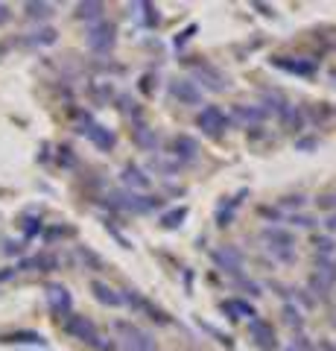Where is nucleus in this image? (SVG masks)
<instances>
[{
  "label": "nucleus",
  "instance_id": "36",
  "mask_svg": "<svg viewBox=\"0 0 336 351\" xmlns=\"http://www.w3.org/2000/svg\"><path fill=\"white\" fill-rule=\"evenodd\" d=\"M234 281V287H240V290H246L252 299H257V295H263L260 293V284L257 281H252V278H246V276H237V278H231Z\"/></svg>",
  "mask_w": 336,
  "mask_h": 351
},
{
  "label": "nucleus",
  "instance_id": "43",
  "mask_svg": "<svg viewBox=\"0 0 336 351\" xmlns=\"http://www.w3.org/2000/svg\"><path fill=\"white\" fill-rule=\"evenodd\" d=\"M155 88H158V76H153V73L140 76V91L144 94H155Z\"/></svg>",
  "mask_w": 336,
  "mask_h": 351
},
{
  "label": "nucleus",
  "instance_id": "41",
  "mask_svg": "<svg viewBox=\"0 0 336 351\" xmlns=\"http://www.w3.org/2000/svg\"><path fill=\"white\" fill-rule=\"evenodd\" d=\"M3 255H6V258L24 255V243H21V240H3Z\"/></svg>",
  "mask_w": 336,
  "mask_h": 351
},
{
  "label": "nucleus",
  "instance_id": "37",
  "mask_svg": "<svg viewBox=\"0 0 336 351\" xmlns=\"http://www.w3.org/2000/svg\"><path fill=\"white\" fill-rule=\"evenodd\" d=\"M287 223H289V226H296V228H313V226L319 223V219H316V217H310V214L296 211V214H289V217H287Z\"/></svg>",
  "mask_w": 336,
  "mask_h": 351
},
{
  "label": "nucleus",
  "instance_id": "6",
  "mask_svg": "<svg viewBox=\"0 0 336 351\" xmlns=\"http://www.w3.org/2000/svg\"><path fill=\"white\" fill-rule=\"evenodd\" d=\"M196 126H199L208 138H222L225 129L231 126V120H229V114H225L220 106H205L202 112L196 114Z\"/></svg>",
  "mask_w": 336,
  "mask_h": 351
},
{
  "label": "nucleus",
  "instance_id": "47",
  "mask_svg": "<svg viewBox=\"0 0 336 351\" xmlns=\"http://www.w3.org/2000/svg\"><path fill=\"white\" fill-rule=\"evenodd\" d=\"M15 276H18L15 267H3V269H0V281H12Z\"/></svg>",
  "mask_w": 336,
  "mask_h": 351
},
{
  "label": "nucleus",
  "instance_id": "18",
  "mask_svg": "<svg viewBox=\"0 0 336 351\" xmlns=\"http://www.w3.org/2000/svg\"><path fill=\"white\" fill-rule=\"evenodd\" d=\"M246 196H248V191L243 188V191H237L234 196H229V199H225L220 208H216V226H220V228H229V226L234 223V217H237V208L243 205Z\"/></svg>",
  "mask_w": 336,
  "mask_h": 351
},
{
  "label": "nucleus",
  "instance_id": "50",
  "mask_svg": "<svg viewBox=\"0 0 336 351\" xmlns=\"http://www.w3.org/2000/svg\"><path fill=\"white\" fill-rule=\"evenodd\" d=\"M284 351H298V348H292V346H289V348H284Z\"/></svg>",
  "mask_w": 336,
  "mask_h": 351
},
{
  "label": "nucleus",
  "instance_id": "46",
  "mask_svg": "<svg viewBox=\"0 0 336 351\" xmlns=\"http://www.w3.org/2000/svg\"><path fill=\"white\" fill-rule=\"evenodd\" d=\"M9 21H12V9H9L6 3H0V27H6Z\"/></svg>",
  "mask_w": 336,
  "mask_h": 351
},
{
  "label": "nucleus",
  "instance_id": "45",
  "mask_svg": "<svg viewBox=\"0 0 336 351\" xmlns=\"http://www.w3.org/2000/svg\"><path fill=\"white\" fill-rule=\"evenodd\" d=\"M196 29H199L196 24H190V27H184V29L179 32V36H176V38H172V44H176V47H181V44H188V41L193 38V32H196Z\"/></svg>",
  "mask_w": 336,
  "mask_h": 351
},
{
  "label": "nucleus",
  "instance_id": "17",
  "mask_svg": "<svg viewBox=\"0 0 336 351\" xmlns=\"http://www.w3.org/2000/svg\"><path fill=\"white\" fill-rule=\"evenodd\" d=\"M15 269H21V272H53V269H59V258L53 255V252H38V255H32V258H24Z\"/></svg>",
  "mask_w": 336,
  "mask_h": 351
},
{
  "label": "nucleus",
  "instance_id": "21",
  "mask_svg": "<svg viewBox=\"0 0 336 351\" xmlns=\"http://www.w3.org/2000/svg\"><path fill=\"white\" fill-rule=\"evenodd\" d=\"M91 293H94V299L100 302L103 307H120L123 304V299H120V293H117L114 287H108L105 281H91Z\"/></svg>",
  "mask_w": 336,
  "mask_h": 351
},
{
  "label": "nucleus",
  "instance_id": "1",
  "mask_svg": "<svg viewBox=\"0 0 336 351\" xmlns=\"http://www.w3.org/2000/svg\"><path fill=\"white\" fill-rule=\"evenodd\" d=\"M64 334L73 337V339H79V343L85 346H91L94 351H117V343L112 337H103L100 334V328L94 325V319H88V316H82V313H70V316H64Z\"/></svg>",
  "mask_w": 336,
  "mask_h": 351
},
{
  "label": "nucleus",
  "instance_id": "40",
  "mask_svg": "<svg viewBox=\"0 0 336 351\" xmlns=\"http://www.w3.org/2000/svg\"><path fill=\"white\" fill-rule=\"evenodd\" d=\"M305 196H301V193H296V196H284V199H281L278 202V208H289V211L292 214H296V211H301V208H305Z\"/></svg>",
  "mask_w": 336,
  "mask_h": 351
},
{
  "label": "nucleus",
  "instance_id": "5",
  "mask_svg": "<svg viewBox=\"0 0 336 351\" xmlns=\"http://www.w3.org/2000/svg\"><path fill=\"white\" fill-rule=\"evenodd\" d=\"M85 44H88V50L96 53V56H108L117 44V27L105 18L96 21V24H91L88 32H85Z\"/></svg>",
  "mask_w": 336,
  "mask_h": 351
},
{
  "label": "nucleus",
  "instance_id": "9",
  "mask_svg": "<svg viewBox=\"0 0 336 351\" xmlns=\"http://www.w3.org/2000/svg\"><path fill=\"white\" fill-rule=\"evenodd\" d=\"M248 337H252V343L257 346V351H275L278 348V337H275L272 322L260 319V316L248 322Z\"/></svg>",
  "mask_w": 336,
  "mask_h": 351
},
{
  "label": "nucleus",
  "instance_id": "7",
  "mask_svg": "<svg viewBox=\"0 0 336 351\" xmlns=\"http://www.w3.org/2000/svg\"><path fill=\"white\" fill-rule=\"evenodd\" d=\"M211 261L216 263V269L225 272V276H231V278L243 276L246 258H243V252L237 249V246H220V249H214L211 252Z\"/></svg>",
  "mask_w": 336,
  "mask_h": 351
},
{
  "label": "nucleus",
  "instance_id": "48",
  "mask_svg": "<svg viewBox=\"0 0 336 351\" xmlns=\"http://www.w3.org/2000/svg\"><path fill=\"white\" fill-rule=\"evenodd\" d=\"M316 144H319L316 138H301V141H298V149H313Z\"/></svg>",
  "mask_w": 336,
  "mask_h": 351
},
{
  "label": "nucleus",
  "instance_id": "26",
  "mask_svg": "<svg viewBox=\"0 0 336 351\" xmlns=\"http://www.w3.org/2000/svg\"><path fill=\"white\" fill-rule=\"evenodd\" d=\"M24 15L29 21H47L56 15V6L53 3H41V0H29V3H24Z\"/></svg>",
  "mask_w": 336,
  "mask_h": 351
},
{
  "label": "nucleus",
  "instance_id": "4",
  "mask_svg": "<svg viewBox=\"0 0 336 351\" xmlns=\"http://www.w3.org/2000/svg\"><path fill=\"white\" fill-rule=\"evenodd\" d=\"M77 132L88 138L100 152H112L117 147V135H114V132L108 126H103V123H96L88 112H79V129Z\"/></svg>",
  "mask_w": 336,
  "mask_h": 351
},
{
  "label": "nucleus",
  "instance_id": "14",
  "mask_svg": "<svg viewBox=\"0 0 336 351\" xmlns=\"http://www.w3.org/2000/svg\"><path fill=\"white\" fill-rule=\"evenodd\" d=\"M170 94L176 97L181 106H199L202 103V88L193 80H172L170 82Z\"/></svg>",
  "mask_w": 336,
  "mask_h": 351
},
{
  "label": "nucleus",
  "instance_id": "44",
  "mask_svg": "<svg viewBox=\"0 0 336 351\" xmlns=\"http://www.w3.org/2000/svg\"><path fill=\"white\" fill-rule=\"evenodd\" d=\"M199 328H202V331H208L211 337H216V339H220V343H222V346H229V348H231V337H229V334L216 331V328H214V325H205V322H199Z\"/></svg>",
  "mask_w": 336,
  "mask_h": 351
},
{
  "label": "nucleus",
  "instance_id": "49",
  "mask_svg": "<svg viewBox=\"0 0 336 351\" xmlns=\"http://www.w3.org/2000/svg\"><path fill=\"white\" fill-rule=\"evenodd\" d=\"M324 228H328V234H336V214H331L324 219Z\"/></svg>",
  "mask_w": 336,
  "mask_h": 351
},
{
  "label": "nucleus",
  "instance_id": "12",
  "mask_svg": "<svg viewBox=\"0 0 336 351\" xmlns=\"http://www.w3.org/2000/svg\"><path fill=\"white\" fill-rule=\"evenodd\" d=\"M170 149H172V158L181 164H193L199 158V141L190 135H176L170 141Z\"/></svg>",
  "mask_w": 336,
  "mask_h": 351
},
{
  "label": "nucleus",
  "instance_id": "29",
  "mask_svg": "<svg viewBox=\"0 0 336 351\" xmlns=\"http://www.w3.org/2000/svg\"><path fill=\"white\" fill-rule=\"evenodd\" d=\"M41 232H44L41 217H36V214H24V217H21V234H24V240H36Z\"/></svg>",
  "mask_w": 336,
  "mask_h": 351
},
{
  "label": "nucleus",
  "instance_id": "35",
  "mask_svg": "<svg viewBox=\"0 0 336 351\" xmlns=\"http://www.w3.org/2000/svg\"><path fill=\"white\" fill-rule=\"evenodd\" d=\"M73 234H77V228H73V226H50L44 232V240H47V243H56V240L73 237Z\"/></svg>",
  "mask_w": 336,
  "mask_h": 351
},
{
  "label": "nucleus",
  "instance_id": "8",
  "mask_svg": "<svg viewBox=\"0 0 336 351\" xmlns=\"http://www.w3.org/2000/svg\"><path fill=\"white\" fill-rule=\"evenodd\" d=\"M44 295H47V307H50L53 316L64 319V316L73 313V295H70V290L64 287V284H47Z\"/></svg>",
  "mask_w": 336,
  "mask_h": 351
},
{
  "label": "nucleus",
  "instance_id": "27",
  "mask_svg": "<svg viewBox=\"0 0 336 351\" xmlns=\"http://www.w3.org/2000/svg\"><path fill=\"white\" fill-rule=\"evenodd\" d=\"M56 38H59V32L53 27H38L36 32L27 36V44L29 47H50V44H56Z\"/></svg>",
  "mask_w": 336,
  "mask_h": 351
},
{
  "label": "nucleus",
  "instance_id": "24",
  "mask_svg": "<svg viewBox=\"0 0 336 351\" xmlns=\"http://www.w3.org/2000/svg\"><path fill=\"white\" fill-rule=\"evenodd\" d=\"M103 15H105V3H100V0H85V3H77V18L79 21L96 24V21H103Z\"/></svg>",
  "mask_w": 336,
  "mask_h": 351
},
{
  "label": "nucleus",
  "instance_id": "25",
  "mask_svg": "<svg viewBox=\"0 0 336 351\" xmlns=\"http://www.w3.org/2000/svg\"><path fill=\"white\" fill-rule=\"evenodd\" d=\"M73 255H77V261L82 263L85 269H91V272H103V269H105V261L96 255L91 246H77V252H73Z\"/></svg>",
  "mask_w": 336,
  "mask_h": 351
},
{
  "label": "nucleus",
  "instance_id": "19",
  "mask_svg": "<svg viewBox=\"0 0 336 351\" xmlns=\"http://www.w3.org/2000/svg\"><path fill=\"white\" fill-rule=\"evenodd\" d=\"M132 144L140 152H149V156H155V149H158V132L149 129L146 123H135V129H132Z\"/></svg>",
  "mask_w": 336,
  "mask_h": 351
},
{
  "label": "nucleus",
  "instance_id": "23",
  "mask_svg": "<svg viewBox=\"0 0 336 351\" xmlns=\"http://www.w3.org/2000/svg\"><path fill=\"white\" fill-rule=\"evenodd\" d=\"M184 167V164L181 161H176V158H167V156H161V152H155V156L153 158H149V170H155V173H161V176H164V179H170V176H176L179 170Z\"/></svg>",
  "mask_w": 336,
  "mask_h": 351
},
{
  "label": "nucleus",
  "instance_id": "39",
  "mask_svg": "<svg viewBox=\"0 0 336 351\" xmlns=\"http://www.w3.org/2000/svg\"><path fill=\"white\" fill-rule=\"evenodd\" d=\"M257 214L263 217V219H269V223H281V219H284V211H281L278 205H260Z\"/></svg>",
  "mask_w": 336,
  "mask_h": 351
},
{
  "label": "nucleus",
  "instance_id": "15",
  "mask_svg": "<svg viewBox=\"0 0 336 351\" xmlns=\"http://www.w3.org/2000/svg\"><path fill=\"white\" fill-rule=\"evenodd\" d=\"M193 82H202V88H208V91H225L229 88V80L214 68V64H208V62H202V64H196V76H193Z\"/></svg>",
  "mask_w": 336,
  "mask_h": 351
},
{
  "label": "nucleus",
  "instance_id": "32",
  "mask_svg": "<svg viewBox=\"0 0 336 351\" xmlns=\"http://www.w3.org/2000/svg\"><path fill=\"white\" fill-rule=\"evenodd\" d=\"M313 252H316V258H336V240L331 234H316L313 237Z\"/></svg>",
  "mask_w": 336,
  "mask_h": 351
},
{
  "label": "nucleus",
  "instance_id": "20",
  "mask_svg": "<svg viewBox=\"0 0 336 351\" xmlns=\"http://www.w3.org/2000/svg\"><path fill=\"white\" fill-rule=\"evenodd\" d=\"M0 343H6V346H47V339L44 334H38V331H9V334H0Z\"/></svg>",
  "mask_w": 336,
  "mask_h": 351
},
{
  "label": "nucleus",
  "instance_id": "38",
  "mask_svg": "<svg viewBox=\"0 0 336 351\" xmlns=\"http://www.w3.org/2000/svg\"><path fill=\"white\" fill-rule=\"evenodd\" d=\"M56 161L62 164V167H77V156H73V149L68 147V144H62L59 149H56Z\"/></svg>",
  "mask_w": 336,
  "mask_h": 351
},
{
  "label": "nucleus",
  "instance_id": "13",
  "mask_svg": "<svg viewBox=\"0 0 336 351\" xmlns=\"http://www.w3.org/2000/svg\"><path fill=\"white\" fill-rule=\"evenodd\" d=\"M120 182H123V188L132 191V193H144V191L153 188V179H149L146 170H140L138 164H126L120 170Z\"/></svg>",
  "mask_w": 336,
  "mask_h": 351
},
{
  "label": "nucleus",
  "instance_id": "22",
  "mask_svg": "<svg viewBox=\"0 0 336 351\" xmlns=\"http://www.w3.org/2000/svg\"><path fill=\"white\" fill-rule=\"evenodd\" d=\"M278 117H281V126H284L287 132H301V129L307 126L305 112H301L298 106H289V103H287V108H284V112H281Z\"/></svg>",
  "mask_w": 336,
  "mask_h": 351
},
{
  "label": "nucleus",
  "instance_id": "10",
  "mask_svg": "<svg viewBox=\"0 0 336 351\" xmlns=\"http://www.w3.org/2000/svg\"><path fill=\"white\" fill-rule=\"evenodd\" d=\"M272 64L278 71H284V73H292V76H316L319 73V64L313 62V59H296V56H275Z\"/></svg>",
  "mask_w": 336,
  "mask_h": 351
},
{
  "label": "nucleus",
  "instance_id": "2",
  "mask_svg": "<svg viewBox=\"0 0 336 351\" xmlns=\"http://www.w3.org/2000/svg\"><path fill=\"white\" fill-rule=\"evenodd\" d=\"M260 240L266 243V249L272 252V258L281 263H296V234L284 226H266L260 232Z\"/></svg>",
  "mask_w": 336,
  "mask_h": 351
},
{
  "label": "nucleus",
  "instance_id": "42",
  "mask_svg": "<svg viewBox=\"0 0 336 351\" xmlns=\"http://www.w3.org/2000/svg\"><path fill=\"white\" fill-rule=\"evenodd\" d=\"M316 205L322 208V211L336 214V193H322V196H316Z\"/></svg>",
  "mask_w": 336,
  "mask_h": 351
},
{
  "label": "nucleus",
  "instance_id": "31",
  "mask_svg": "<svg viewBox=\"0 0 336 351\" xmlns=\"http://www.w3.org/2000/svg\"><path fill=\"white\" fill-rule=\"evenodd\" d=\"M281 316H284V322H287L296 334L305 331V316H301V311H298V307L292 304V302H287L284 307H281Z\"/></svg>",
  "mask_w": 336,
  "mask_h": 351
},
{
  "label": "nucleus",
  "instance_id": "28",
  "mask_svg": "<svg viewBox=\"0 0 336 351\" xmlns=\"http://www.w3.org/2000/svg\"><path fill=\"white\" fill-rule=\"evenodd\" d=\"M117 108H120L126 117H132L135 123H144V120H140V117H144V112H140V103L135 100L132 94H120V97H117Z\"/></svg>",
  "mask_w": 336,
  "mask_h": 351
},
{
  "label": "nucleus",
  "instance_id": "3",
  "mask_svg": "<svg viewBox=\"0 0 336 351\" xmlns=\"http://www.w3.org/2000/svg\"><path fill=\"white\" fill-rule=\"evenodd\" d=\"M114 331L120 334V343H123V351H158V343L155 337L138 328L135 322H126V319H117L114 322Z\"/></svg>",
  "mask_w": 336,
  "mask_h": 351
},
{
  "label": "nucleus",
  "instance_id": "30",
  "mask_svg": "<svg viewBox=\"0 0 336 351\" xmlns=\"http://www.w3.org/2000/svg\"><path fill=\"white\" fill-rule=\"evenodd\" d=\"M138 313H146V319H153L155 325H170V322H172L170 316H167V311H161V307H158V304H153V302H149L146 295H144V302H140Z\"/></svg>",
  "mask_w": 336,
  "mask_h": 351
},
{
  "label": "nucleus",
  "instance_id": "16",
  "mask_svg": "<svg viewBox=\"0 0 336 351\" xmlns=\"http://www.w3.org/2000/svg\"><path fill=\"white\" fill-rule=\"evenodd\" d=\"M220 311L229 316V319H246V322L257 319V311L248 299H225V302H220Z\"/></svg>",
  "mask_w": 336,
  "mask_h": 351
},
{
  "label": "nucleus",
  "instance_id": "11",
  "mask_svg": "<svg viewBox=\"0 0 336 351\" xmlns=\"http://www.w3.org/2000/svg\"><path fill=\"white\" fill-rule=\"evenodd\" d=\"M229 120H231V123H237V126L257 129V126L266 120V112H263L260 106H243V103H237V106H231Z\"/></svg>",
  "mask_w": 336,
  "mask_h": 351
},
{
  "label": "nucleus",
  "instance_id": "34",
  "mask_svg": "<svg viewBox=\"0 0 336 351\" xmlns=\"http://www.w3.org/2000/svg\"><path fill=\"white\" fill-rule=\"evenodd\" d=\"M184 219H188V208H172V211H167V214H161V226L164 228H179Z\"/></svg>",
  "mask_w": 336,
  "mask_h": 351
},
{
  "label": "nucleus",
  "instance_id": "33",
  "mask_svg": "<svg viewBox=\"0 0 336 351\" xmlns=\"http://www.w3.org/2000/svg\"><path fill=\"white\" fill-rule=\"evenodd\" d=\"M135 9H140V12H135L138 15V21H140V24H144V27H155L158 24V9L153 6V3H135Z\"/></svg>",
  "mask_w": 336,
  "mask_h": 351
}]
</instances>
